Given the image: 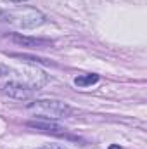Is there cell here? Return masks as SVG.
<instances>
[{
  "instance_id": "9",
  "label": "cell",
  "mask_w": 147,
  "mask_h": 149,
  "mask_svg": "<svg viewBox=\"0 0 147 149\" xmlns=\"http://www.w3.org/2000/svg\"><path fill=\"white\" fill-rule=\"evenodd\" d=\"M109 149H121V148H119V146H111Z\"/></svg>"
},
{
  "instance_id": "1",
  "label": "cell",
  "mask_w": 147,
  "mask_h": 149,
  "mask_svg": "<svg viewBox=\"0 0 147 149\" xmlns=\"http://www.w3.org/2000/svg\"><path fill=\"white\" fill-rule=\"evenodd\" d=\"M28 109L33 113H37L40 116L50 120V118H64L71 114V108L64 102L59 101H49V99H40L35 102L28 104Z\"/></svg>"
},
{
  "instance_id": "3",
  "label": "cell",
  "mask_w": 147,
  "mask_h": 149,
  "mask_svg": "<svg viewBox=\"0 0 147 149\" xmlns=\"http://www.w3.org/2000/svg\"><path fill=\"white\" fill-rule=\"evenodd\" d=\"M2 92L5 95L12 97V99H19V101H26V99L33 97V94H35L31 87H28L24 83H19V81H9V83H5L3 88H2Z\"/></svg>"
},
{
  "instance_id": "2",
  "label": "cell",
  "mask_w": 147,
  "mask_h": 149,
  "mask_svg": "<svg viewBox=\"0 0 147 149\" xmlns=\"http://www.w3.org/2000/svg\"><path fill=\"white\" fill-rule=\"evenodd\" d=\"M43 14H40L35 9H24V10H10V12H5V19L3 21H10V23H16L17 26H23V28H35L38 24L43 23Z\"/></svg>"
},
{
  "instance_id": "10",
  "label": "cell",
  "mask_w": 147,
  "mask_h": 149,
  "mask_svg": "<svg viewBox=\"0 0 147 149\" xmlns=\"http://www.w3.org/2000/svg\"><path fill=\"white\" fill-rule=\"evenodd\" d=\"M9 2H26V0H9Z\"/></svg>"
},
{
  "instance_id": "7",
  "label": "cell",
  "mask_w": 147,
  "mask_h": 149,
  "mask_svg": "<svg viewBox=\"0 0 147 149\" xmlns=\"http://www.w3.org/2000/svg\"><path fill=\"white\" fill-rule=\"evenodd\" d=\"M40 149H68V148L59 146V144H47V146H43V148H40Z\"/></svg>"
},
{
  "instance_id": "4",
  "label": "cell",
  "mask_w": 147,
  "mask_h": 149,
  "mask_svg": "<svg viewBox=\"0 0 147 149\" xmlns=\"http://www.w3.org/2000/svg\"><path fill=\"white\" fill-rule=\"evenodd\" d=\"M10 40L16 42V43H19V45H24V47H47V45L52 43V42H49V40H42V38L23 37V35H19V33L10 35Z\"/></svg>"
},
{
  "instance_id": "5",
  "label": "cell",
  "mask_w": 147,
  "mask_h": 149,
  "mask_svg": "<svg viewBox=\"0 0 147 149\" xmlns=\"http://www.w3.org/2000/svg\"><path fill=\"white\" fill-rule=\"evenodd\" d=\"M30 127H35V128H40V130H43V132H54V134H61L62 132V128L59 127V125H54V123H49V121H30L28 123Z\"/></svg>"
},
{
  "instance_id": "6",
  "label": "cell",
  "mask_w": 147,
  "mask_h": 149,
  "mask_svg": "<svg viewBox=\"0 0 147 149\" xmlns=\"http://www.w3.org/2000/svg\"><path fill=\"white\" fill-rule=\"evenodd\" d=\"M99 81V74H80L74 78V83L78 87H88V85H94Z\"/></svg>"
},
{
  "instance_id": "8",
  "label": "cell",
  "mask_w": 147,
  "mask_h": 149,
  "mask_svg": "<svg viewBox=\"0 0 147 149\" xmlns=\"http://www.w3.org/2000/svg\"><path fill=\"white\" fill-rule=\"evenodd\" d=\"M9 73V68L7 66H3V64H0V76H3V74Z\"/></svg>"
}]
</instances>
